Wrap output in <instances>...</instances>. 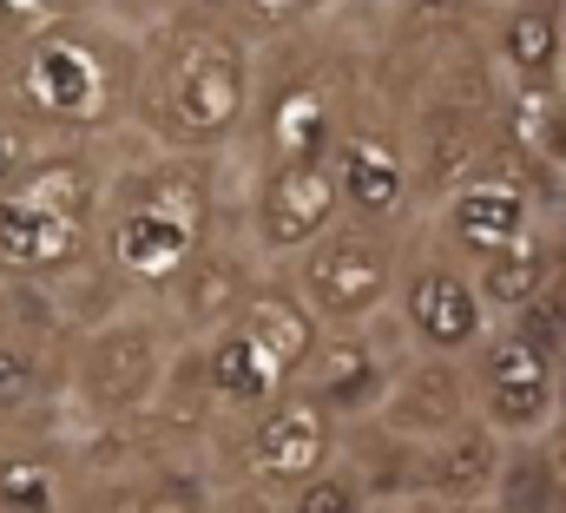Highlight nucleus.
<instances>
[{"instance_id":"obj_1","label":"nucleus","mask_w":566,"mask_h":513,"mask_svg":"<svg viewBox=\"0 0 566 513\" xmlns=\"http://www.w3.org/2000/svg\"><path fill=\"white\" fill-rule=\"evenodd\" d=\"M224 165L231 158L145 151L139 138L119 145L106 198H99V256H93V270L126 303H158L238 224V191H231Z\"/></svg>"},{"instance_id":"obj_2","label":"nucleus","mask_w":566,"mask_h":513,"mask_svg":"<svg viewBox=\"0 0 566 513\" xmlns=\"http://www.w3.org/2000/svg\"><path fill=\"white\" fill-rule=\"evenodd\" d=\"M258 106V46L224 13L171 7L139 40L133 138L178 158H238Z\"/></svg>"},{"instance_id":"obj_3","label":"nucleus","mask_w":566,"mask_h":513,"mask_svg":"<svg viewBox=\"0 0 566 513\" xmlns=\"http://www.w3.org/2000/svg\"><path fill=\"white\" fill-rule=\"evenodd\" d=\"M139 93V33L80 7L7 53L0 100L40 145H126Z\"/></svg>"},{"instance_id":"obj_4","label":"nucleus","mask_w":566,"mask_h":513,"mask_svg":"<svg viewBox=\"0 0 566 513\" xmlns=\"http://www.w3.org/2000/svg\"><path fill=\"white\" fill-rule=\"evenodd\" d=\"M119 145H40L0 191V276L66 290L99 256V198Z\"/></svg>"},{"instance_id":"obj_5","label":"nucleus","mask_w":566,"mask_h":513,"mask_svg":"<svg viewBox=\"0 0 566 513\" xmlns=\"http://www.w3.org/2000/svg\"><path fill=\"white\" fill-rule=\"evenodd\" d=\"M185 356V336L158 303H119L93 323H80L66 356V421L80 435H133L158 415L171 369Z\"/></svg>"},{"instance_id":"obj_6","label":"nucleus","mask_w":566,"mask_h":513,"mask_svg":"<svg viewBox=\"0 0 566 513\" xmlns=\"http://www.w3.org/2000/svg\"><path fill=\"white\" fill-rule=\"evenodd\" d=\"M336 461H343V421L303 388H290L277 408H264L258 421H244L211 448L218 494H244L258 507H283L296 488H310Z\"/></svg>"},{"instance_id":"obj_7","label":"nucleus","mask_w":566,"mask_h":513,"mask_svg":"<svg viewBox=\"0 0 566 513\" xmlns=\"http://www.w3.org/2000/svg\"><path fill=\"white\" fill-rule=\"evenodd\" d=\"M402 231H369V224H336L323 244L296 256L283 276L296 283V296L310 303V316L323 329H363L376 316H389L396 303V276H402Z\"/></svg>"},{"instance_id":"obj_8","label":"nucleus","mask_w":566,"mask_h":513,"mask_svg":"<svg viewBox=\"0 0 566 513\" xmlns=\"http://www.w3.org/2000/svg\"><path fill=\"white\" fill-rule=\"evenodd\" d=\"M86 454H93V488H86L80 513H211L218 507L211 461L171 454L145 428L86 435Z\"/></svg>"},{"instance_id":"obj_9","label":"nucleus","mask_w":566,"mask_h":513,"mask_svg":"<svg viewBox=\"0 0 566 513\" xmlns=\"http://www.w3.org/2000/svg\"><path fill=\"white\" fill-rule=\"evenodd\" d=\"M389 316L402 323L416 356H448V363H468L494 329V316L474 290V270L454 251H441L434 238H409Z\"/></svg>"},{"instance_id":"obj_10","label":"nucleus","mask_w":566,"mask_h":513,"mask_svg":"<svg viewBox=\"0 0 566 513\" xmlns=\"http://www.w3.org/2000/svg\"><path fill=\"white\" fill-rule=\"evenodd\" d=\"M468 383H474V415L501 435V441H541L566 415V369L560 356H547L534 336H521L514 323L488 329V343L468 356Z\"/></svg>"},{"instance_id":"obj_11","label":"nucleus","mask_w":566,"mask_h":513,"mask_svg":"<svg viewBox=\"0 0 566 513\" xmlns=\"http://www.w3.org/2000/svg\"><path fill=\"white\" fill-rule=\"evenodd\" d=\"M343 224V198L329 165H271L238 171V231L264 270H290L310 244H323Z\"/></svg>"},{"instance_id":"obj_12","label":"nucleus","mask_w":566,"mask_h":513,"mask_svg":"<svg viewBox=\"0 0 566 513\" xmlns=\"http://www.w3.org/2000/svg\"><path fill=\"white\" fill-rule=\"evenodd\" d=\"M329 178H336V198H343V218L349 224H369V231H402L409 238V211L422 205V185H416V158H409V132H396L376 106H349L343 138L329 151Z\"/></svg>"},{"instance_id":"obj_13","label":"nucleus","mask_w":566,"mask_h":513,"mask_svg":"<svg viewBox=\"0 0 566 513\" xmlns=\"http://www.w3.org/2000/svg\"><path fill=\"white\" fill-rule=\"evenodd\" d=\"M93 488L86 435L66 408L0 428V513H80Z\"/></svg>"},{"instance_id":"obj_14","label":"nucleus","mask_w":566,"mask_h":513,"mask_svg":"<svg viewBox=\"0 0 566 513\" xmlns=\"http://www.w3.org/2000/svg\"><path fill=\"white\" fill-rule=\"evenodd\" d=\"M409 356H416V349H409L402 323H396V316H376V323H363V329H329L296 388H303L310 401H323L343 428H356V421H376V415H382V401H389V388H396V376H402Z\"/></svg>"},{"instance_id":"obj_15","label":"nucleus","mask_w":566,"mask_h":513,"mask_svg":"<svg viewBox=\"0 0 566 513\" xmlns=\"http://www.w3.org/2000/svg\"><path fill=\"white\" fill-rule=\"evenodd\" d=\"M534 231H541L534 224V185H527L521 158H501V151H488V165L474 178H461L441 198V211H434V244L454 251L468 270H481L488 256L514 251Z\"/></svg>"},{"instance_id":"obj_16","label":"nucleus","mask_w":566,"mask_h":513,"mask_svg":"<svg viewBox=\"0 0 566 513\" xmlns=\"http://www.w3.org/2000/svg\"><path fill=\"white\" fill-rule=\"evenodd\" d=\"M185 356H191V376H198L205 401H211L218 441H224V435H238L244 421H258L264 408H277L283 395L296 388V376L283 369V356L258 336V329H251V323H231V329H218V336L191 343Z\"/></svg>"},{"instance_id":"obj_17","label":"nucleus","mask_w":566,"mask_h":513,"mask_svg":"<svg viewBox=\"0 0 566 513\" xmlns=\"http://www.w3.org/2000/svg\"><path fill=\"white\" fill-rule=\"evenodd\" d=\"M258 283H264V263H258V251L244 244V231L231 224L211 251L198 256V263H191V270L158 296V310L171 316V329H178L185 343H205V336L231 329V323L251 310Z\"/></svg>"},{"instance_id":"obj_18","label":"nucleus","mask_w":566,"mask_h":513,"mask_svg":"<svg viewBox=\"0 0 566 513\" xmlns=\"http://www.w3.org/2000/svg\"><path fill=\"white\" fill-rule=\"evenodd\" d=\"M501 468H507V441L474 415V421H461L454 435L428 441L422 454H416V501L434 507V513L494 507Z\"/></svg>"},{"instance_id":"obj_19","label":"nucleus","mask_w":566,"mask_h":513,"mask_svg":"<svg viewBox=\"0 0 566 513\" xmlns=\"http://www.w3.org/2000/svg\"><path fill=\"white\" fill-rule=\"evenodd\" d=\"M376 421H382L389 435L416 441V448L441 441V435H454L461 421H474V383H468V363H448V356H409Z\"/></svg>"},{"instance_id":"obj_20","label":"nucleus","mask_w":566,"mask_h":513,"mask_svg":"<svg viewBox=\"0 0 566 513\" xmlns=\"http://www.w3.org/2000/svg\"><path fill=\"white\" fill-rule=\"evenodd\" d=\"M494 60L507 66L514 93L527 86H566V27L560 0H514L494 27Z\"/></svg>"},{"instance_id":"obj_21","label":"nucleus","mask_w":566,"mask_h":513,"mask_svg":"<svg viewBox=\"0 0 566 513\" xmlns=\"http://www.w3.org/2000/svg\"><path fill=\"white\" fill-rule=\"evenodd\" d=\"M554 276H560V256L547 251V238L534 231V238H521L514 251L488 256L481 270H474V290H481V303H488V316H521V310H534L547 290H554Z\"/></svg>"},{"instance_id":"obj_22","label":"nucleus","mask_w":566,"mask_h":513,"mask_svg":"<svg viewBox=\"0 0 566 513\" xmlns=\"http://www.w3.org/2000/svg\"><path fill=\"white\" fill-rule=\"evenodd\" d=\"M416 441H402V435H389L382 421H356V428H343V461L363 474V488H369V501H416Z\"/></svg>"},{"instance_id":"obj_23","label":"nucleus","mask_w":566,"mask_h":513,"mask_svg":"<svg viewBox=\"0 0 566 513\" xmlns=\"http://www.w3.org/2000/svg\"><path fill=\"white\" fill-rule=\"evenodd\" d=\"M514 138L547 171H566V86H527V93H514Z\"/></svg>"},{"instance_id":"obj_24","label":"nucleus","mask_w":566,"mask_h":513,"mask_svg":"<svg viewBox=\"0 0 566 513\" xmlns=\"http://www.w3.org/2000/svg\"><path fill=\"white\" fill-rule=\"evenodd\" d=\"M336 0H238V27H244V40L264 53V46H277V40H296V33H310L323 13H329Z\"/></svg>"},{"instance_id":"obj_25","label":"nucleus","mask_w":566,"mask_h":513,"mask_svg":"<svg viewBox=\"0 0 566 513\" xmlns=\"http://www.w3.org/2000/svg\"><path fill=\"white\" fill-rule=\"evenodd\" d=\"M369 507V488H363V474L349 468V461H336V468H323L310 488H296L283 507L271 513H363Z\"/></svg>"},{"instance_id":"obj_26","label":"nucleus","mask_w":566,"mask_h":513,"mask_svg":"<svg viewBox=\"0 0 566 513\" xmlns=\"http://www.w3.org/2000/svg\"><path fill=\"white\" fill-rule=\"evenodd\" d=\"M33 151H40V138L20 126V113L0 100V191H7V185H13V178L33 165Z\"/></svg>"},{"instance_id":"obj_27","label":"nucleus","mask_w":566,"mask_h":513,"mask_svg":"<svg viewBox=\"0 0 566 513\" xmlns=\"http://www.w3.org/2000/svg\"><path fill=\"white\" fill-rule=\"evenodd\" d=\"M534 454H541V474H547V488H554V507L566 513V415L534 441Z\"/></svg>"},{"instance_id":"obj_28","label":"nucleus","mask_w":566,"mask_h":513,"mask_svg":"<svg viewBox=\"0 0 566 513\" xmlns=\"http://www.w3.org/2000/svg\"><path fill=\"white\" fill-rule=\"evenodd\" d=\"M171 7H185V13H224V20L238 13V0H171Z\"/></svg>"},{"instance_id":"obj_29","label":"nucleus","mask_w":566,"mask_h":513,"mask_svg":"<svg viewBox=\"0 0 566 513\" xmlns=\"http://www.w3.org/2000/svg\"><path fill=\"white\" fill-rule=\"evenodd\" d=\"M13 310H20V296H13V283H7V276H0V336H7V329H13Z\"/></svg>"},{"instance_id":"obj_30","label":"nucleus","mask_w":566,"mask_h":513,"mask_svg":"<svg viewBox=\"0 0 566 513\" xmlns=\"http://www.w3.org/2000/svg\"><path fill=\"white\" fill-rule=\"evenodd\" d=\"M211 513H271V507H258V501H244V494H218Z\"/></svg>"},{"instance_id":"obj_31","label":"nucleus","mask_w":566,"mask_h":513,"mask_svg":"<svg viewBox=\"0 0 566 513\" xmlns=\"http://www.w3.org/2000/svg\"><path fill=\"white\" fill-rule=\"evenodd\" d=\"M363 513H409V501H369Z\"/></svg>"},{"instance_id":"obj_32","label":"nucleus","mask_w":566,"mask_h":513,"mask_svg":"<svg viewBox=\"0 0 566 513\" xmlns=\"http://www.w3.org/2000/svg\"><path fill=\"white\" fill-rule=\"evenodd\" d=\"M7 53H13V40H7V33H0V73H7Z\"/></svg>"},{"instance_id":"obj_33","label":"nucleus","mask_w":566,"mask_h":513,"mask_svg":"<svg viewBox=\"0 0 566 513\" xmlns=\"http://www.w3.org/2000/svg\"><path fill=\"white\" fill-rule=\"evenodd\" d=\"M461 513H501V507H461Z\"/></svg>"},{"instance_id":"obj_34","label":"nucleus","mask_w":566,"mask_h":513,"mask_svg":"<svg viewBox=\"0 0 566 513\" xmlns=\"http://www.w3.org/2000/svg\"><path fill=\"white\" fill-rule=\"evenodd\" d=\"M560 218H566V185H560Z\"/></svg>"},{"instance_id":"obj_35","label":"nucleus","mask_w":566,"mask_h":513,"mask_svg":"<svg viewBox=\"0 0 566 513\" xmlns=\"http://www.w3.org/2000/svg\"><path fill=\"white\" fill-rule=\"evenodd\" d=\"M560 27H566V0H560Z\"/></svg>"},{"instance_id":"obj_36","label":"nucleus","mask_w":566,"mask_h":513,"mask_svg":"<svg viewBox=\"0 0 566 513\" xmlns=\"http://www.w3.org/2000/svg\"><path fill=\"white\" fill-rule=\"evenodd\" d=\"M93 7H99V0H93Z\"/></svg>"}]
</instances>
